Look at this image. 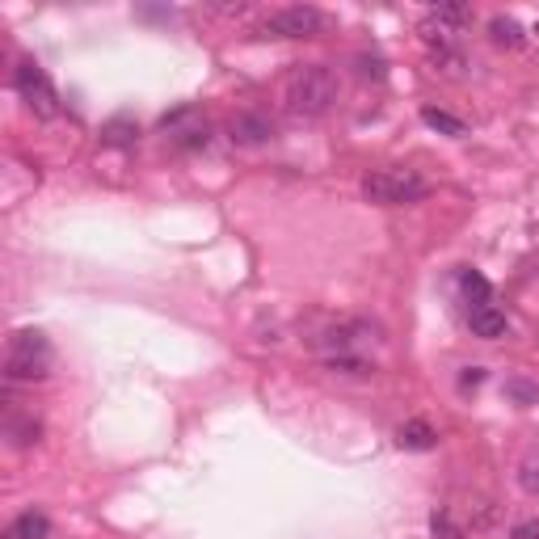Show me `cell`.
Segmentation results:
<instances>
[{
	"label": "cell",
	"instance_id": "cell-1",
	"mask_svg": "<svg viewBox=\"0 0 539 539\" xmlns=\"http://www.w3.org/2000/svg\"><path fill=\"white\" fill-rule=\"evenodd\" d=\"M337 102V72L325 64H299L283 81V106L291 118H321Z\"/></svg>",
	"mask_w": 539,
	"mask_h": 539
},
{
	"label": "cell",
	"instance_id": "cell-2",
	"mask_svg": "<svg viewBox=\"0 0 539 539\" xmlns=\"http://www.w3.org/2000/svg\"><path fill=\"white\" fill-rule=\"evenodd\" d=\"M51 363H55V354H51L47 333L22 329V333L9 337V350H5V375H9V384H34V379H47L51 375Z\"/></svg>",
	"mask_w": 539,
	"mask_h": 539
},
{
	"label": "cell",
	"instance_id": "cell-3",
	"mask_svg": "<svg viewBox=\"0 0 539 539\" xmlns=\"http://www.w3.org/2000/svg\"><path fill=\"white\" fill-rule=\"evenodd\" d=\"M363 198L367 203H379V207H401V203H417V198H426V182L417 169H375L363 177Z\"/></svg>",
	"mask_w": 539,
	"mask_h": 539
},
{
	"label": "cell",
	"instance_id": "cell-4",
	"mask_svg": "<svg viewBox=\"0 0 539 539\" xmlns=\"http://www.w3.org/2000/svg\"><path fill=\"white\" fill-rule=\"evenodd\" d=\"M13 89L22 93V102L30 106V114L34 118H43V123H51V118L59 114V93H55V85L47 81V72L34 64V59H22L17 64V72H13Z\"/></svg>",
	"mask_w": 539,
	"mask_h": 539
},
{
	"label": "cell",
	"instance_id": "cell-5",
	"mask_svg": "<svg viewBox=\"0 0 539 539\" xmlns=\"http://www.w3.org/2000/svg\"><path fill=\"white\" fill-rule=\"evenodd\" d=\"M325 30V13L312 9V5H287V9H274L266 17L262 34L270 38H312Z\"/></svg>",
	"mask_w": 539,
	"mask_h": 539
},
{
	"label": "cell",
	"instance_id": "cell-6",
	"mask_svg": "<svg viewBox=\"0 0 539 539\" xmlns=\"http://www.w3.org/2000/svg\"><path fill=\"white\" fill-rule=\"evenodd\" d=\"M472 22V9L468 5H434L426 17H422V38L430 47H438V51H451V43H455V34L464 30Z\"/></svg>",
	"mask_w": 539,
	"mask_h": 539
},
{
	"label": "cell",
	"instance_id": "cell-7",
	"mask_svg": "<svg viewBox=\"0 0 539 539\" xmlns=\"http://www.w3.org/2000/svg\"><path fill=\"white\" fill-rule=\"evenodd\" d=\"M161 131L173 148H207V139H211V123L203 114H198L194 106H177L173 114L161 118Z\"/></svg>",
	"mask_w": 539,
	"mask_h": 539
},
{
	"label": "cell",
	"instance_id": "cell-8",
	"mask_svg": "<svg viewBox=\"0 0 539 539\" xmlns=\"http://www.w3.org/2000/svg\"><path fill=\"white\" fill-rule=\"evenodd\" d=\"M228 139L236 148H262V144L274 139V123L262 110H236L228 118Z\"/></svg>",
	"mask_w": 539,
	"mask_h": 539
},
{
	"label": "cell",
	"instance_id": "cell-9",
	"mask_svg": "<svg viewBox=\"0 0 539 539\" xmlns=\"http://www.w3.org/2000/svg\"><path fill=\"white\" fill-rule=\"evenodd\" d=\"M468 325H472L476 337H485V342H497V337H506V329H510L506 312H502V308H493V304L472 308V312H468Z\"/></svg>",
	"mask_w": 539,
	"mask_h": 539
},
{
	"label": "cell",
	"instance_id": "cell-10",
	"mask_svg": "<svg viewBox=\"0 0 539 539\" xmlns=\"http://www.w3.org/2000/svg\"><path fill=\"white\" fill-rule=\"evenodd\" d=\"M51 535V518L43 510H26L17 514L13 523L5 527V539H47Z\"/></svg>",
	"mask_w": 539,
	"mask_h": 539
},
{
	"label": "cell",
	"instance_id": "cell-11",
	"mask_svg": "<svg viewBox=\"0 0 539 539\" xmlns=\"http://www.w3.org/2000/svg\"><path fill=\"white\" fill-rule=\"evenodd\" d=\"M396 443H401L405 451H430L438 443V434L430 422H422V417H413V422H405L401 430H396Z\"/></svg>",
	"mask_w": 539,
	"mask_h": 539
},
{
	"label": "cell",
	"instance_id": "cell-12",
	"mask_svg": "<svg viewBox=\"0 0 539 539\" xmlns=\"http://www.w3.org/2000/svg\"><path fill=\"white\" fill-rule=\"evenodd\" d=\"M459 295H464L472 308H485V304H489V295H493V287H489V278H485V274L459 270Z\"/></svg>",
	"mask_w": 539,
	"mask_h": 539
},
{
	"label": "cell",
	"instance_id": "cell-13",
	"mask_svg": "<svg viewBox=\"0 0 539 539\" xmlns=\"http://www.w3.org/2000/svg\"><path fill=\"white\" fill-rule=\"evenodd\" d=\"M489 38H493V43L497 47H523V26H518L514 22V17H506V13H497L493 17V22H489Z\"/></svg>",
	"mask_w": 539,
	"mask_h": 539
},
{
	"label": "cell",
	"instance_id": "cell-14",
	"mask_svg": "<svg viewBox=\"0 0 539 539\" xmlns=\"http://www.w3.org/2000/svg\"><path fill=\"white\" fill-rule=\"evenodd\" d=\"M422 123L434 127V131H443V135H451V139H464V135H468L464 118H455V114H447V110H434V106L422 110Z\"/></svg>",
	"mask_w": 539,
	"mask_h": 539
},
{
	"label": "cell",
	"instance_id": "cell-15",
	"mask_svg": "<svg viewBox=\"0 0 539 539\" xmlns=\"http://www.w3.org/2000/svg\"><path fill=\"white\" fill-rule=\"evenodd\" d=\"M139 139V127L131 123V118H110V123L102 127V144H110V148H131Z\"/></svg>",
	"mask_w": 539,
	"mask_h": 539
},
{
	"label": "cell",
	"instance_id": "cell-16",
	"mask_svg": "<svg viewBox=\"0 0 539 539\" xmlns=\"http://www.w3.org/2000/svg\"><path fill=\"white\" fill-rule=\"evenodd\" d=\"M518 489L527 497H539V455H527L523 464H518Z\"/></svg>",
	"mask_w": 539,
	"mask_h": 539
},
{
	"label": "cell",
	"instance_id": "cell-17",
	"mask_svg": "<svg viewBox=\"0 0 539 539\" xmlns=\"http://www.w3.org/2000/svg\"><path fill=\"white\" fill-rule=\"evenodd\" d=\"M38 434H43V426L34 422V417H26V422H9V438H13V447H30V443H38Z\"/></svg>",
	"mask_w": 539,
	"mask_h": 539
},
{
	"label": "cell",
	"instance_id": "cell-18",
	"mask_svg": "<svg viewBox=\"0 0 539 539\" xmlns=\"http://www.w3.org/2000/svg\"><path fill=\"white\" fill-rule=\"evenodd\" d=\"M430 527H434V535H443V539H468L464 531L451 523V514H434V518H430Z\"/></svg>",
	"mask_w": 539,
	"mask_h": 539
},
{
	"label": "cell",
	"instance_id": "cell-19",
	"mask_svg": "<svg viewBox=\"0 0 539 539\" xmlns=\"http://www.w3.org/2000/svg\"><path fill=\"white\" fill-rule=\"evenodd\" d=\"M506 392L514 396V401H523V405H535V396H539L527 379H506Z\"/></svg>",
	"mask_w": 539,
	"mask_h": 539
},
{
	"label": "cell",
	"instance_id": "cell-20",
	"mask_svg": "<svg viewBox=\"0 0 539 539\" xmlns=\"http://www.w3.org/2000/svg\"><path fill=\"white\" fill-rule=\"evenodd\" d=\"M510 539H539V518H527V523H518L510 531Z\"/></svg>",
	"mask_w": 539,
	"mask_h": 539
},
{
	"label": "cell",
	"instance_id": "cell-21",
	"mask_svg": "<svg viewBox=\"0 0 539 539\" xmlns=\"http://www.w3.org/2000/svg\"><path fill=\"white\" fill-rule=\"evenodd\" d=\"M481 379H485V367H464V375H459V384H464V388H476Z\"/></svg>",
	"mask_w": 539,
	"mask_h": 539
},
{
	"label": "cell",
	"instance_id": "cell-22",
	"mask_svg": "<svg viewBox=\"0 0 539 539\" xmlns=\"http://www.w3.org/2000/svg\"><path fill=\"white\" fill-rule=\"evenodd\" d=\"M358 64H363V68H358V72H363V76H384V64H379V59H358Z\"/></svg>",
	"mask_w": 539,
	"mask_h": 539
},
{
	"label": "cell",
	"instance_id": "cell-23",
	"mask_svg": "<svg viewBox=\"0 0 539 539\" xmlns=\"http://www.w3.org/2000/svg\"><path fill=\"white\" fill-rule=\"evenodd\" d=\"M531 34H539V26H535V30H531Z\"/></svg>",
	"mask_w": 539,
	"mask_h": 539
}]
</instances>
